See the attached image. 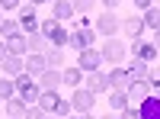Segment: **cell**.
Returning <instances> with one entry per match:
<instances>
[{
  "label": "cell",
  "instance_id": "9c48e42d",
  "mask_svg": "<svg viewBox=\"0 0 160 119\" xmlns=\"http://www.w3.org/2000/svg\"><path fill=\"white\" fill-rule=\"evenodd\" d=\"M38 13H35V7L32 3H26V7H19V29L29 35V32H38Z\"/></svg>",
  "mask_w": 160,
  "mask_h": 119
},
{
  "label": "cell",
  "instance_id": "83f0119b",
  "mask_svg": "<svg viewBox=\"0 0 160 119\" xmlns=\"http://www.w3.org/2000/svg\"><path fill=\"white\" fill-rule=\"evenodd\" d=\"M141 16H144V26H148L151 32H157V29H160V10H157V7H151V10H144Z\"/></svg>",
  "mask_w": 160,
  "mask_h": 119
},
{
  "label": "cell",
  "instance_id": "ab89813d",
  "mask_svg": "<svg viewBox=\"0 0 160 119\" xmlns=\"http://www.w3.org/2000/svg\"><path fill=\"white\" fill-rule=\"evenodd\" d=\"M26 3H32V7H42V3H55V0H26Z\"/></svg>",
  "mask_w": 160,
  "mask_h": 119
},
{
  "label": "cell",
  "instance_id": "7402d4cb",
  "mask_svg": "<svg viewBox=\"0 0 160 119\" xmlns=\"http://www.w3.org/2000/svg\"><path fill=\"white\" fill-rule=\"evenodd\" d=\"M7 51H10V55H26V51H29V39H26V32L7 39Z\"/></svg>",
  "mask_w": 160,
  "mask_h": 119
},
{
  "label": "cell",
  "instance_id": "f1b7e54d",
  "mask_svg": "<svg viewBox=\"0 0 160 119\" xmlns=\"http://www.w3.org/2000/svg\"><path fill=\"white\" fill-rule=\"evenodd\" d=\"M45 58H48V68H64V51L61 48H48Z\"/></svg>",
  "mask_w": 160,
  "mask_h": 119
},
{
  "label": "cell",
  "instance_id": "603a6c76",
  "mask_svg": "<svg viewBox=\"0 0 160 119\" xmlns=\"http://www.w3.org/2000/svg\"><path fill=\"white\" fill-rule=\"evenodd\" d=\"M61 77H64L68 87H83V71H80L77 64H74V68H61Z\"/></svg>",
  "mask_w": 160,
  "mask_h": 119
},
{
  "label": "cell",
  "instance_id": "30bf717a",
  "mask_svg": "<svg viewBox=\"0 0 160 119\" xmlns=\"http://www.w3.org/2000/svg\"><path fill=\"white\" fill-rule=\"evenodd\" d=\"M144 29H148V26H144V16H138V13H128V16H122V32H125V35L141 39Z\"/></svg>",
  "mask_w": 160,
  "mask_h": 119
},
{
  "label": "cell",
  "instance_id": "74e56055",
  "mask_svg": "<svg viewBox=\"0 0 160 119\" xmlns=\"http://www.w3.org/2000/svg\"><path fill=\"white\" fill-rule=\"evenodd\" d=\"M99 3H102V7H106V10H115V7H118V3H122V0H99Z\"/></svg>",
  "mask_w": 160,
  "mask_h": 119
},
{
  "label": "cell",
  "instance_id": "52a82bcc",
  "mask_svg": "<svg viewBox=\"0 0 160 119\" xmlns=\"http://www.w3.org/2000/svg\"><path fill=\"white\" fill-rule=\"evenodd\" d=\"M131 55L135 58H141V61H148V64H154L157 58H160V51H157V45L154 42H148V39H131Z\"/></svg>",
  "mask_w": 160,
  "mask_h": 119
},
{
  "label": "cell",
  "instance_id": "ac0fdd59",
  "mask_svg": "<svg viewBox=\"0 0 160 119\" xmlns=\"http://www.w3.org/2000/svg\"><path fill=\"white\" fill-rule=\"evenodd\" d=\"M125 71L131 74V81H148V77H151V64L141 61V58H135V61L125 64Z\"/></svg>",
  "mask_w": 160,
  "mask_h": 119
},
{
  "label": "cell",
  "instance_id": "60d3db41",
  "mask_svg": "<svg viewBox=\"0 0 160 119\" xmlns=\"http://www.w3.org/2000/svg\"><path fill=\"white\" fill-rule=\"evenodd\" d=\"M151 42H154V45H157V51H160V29L154 32V39H151Z\"/></svg>",
  "mask_w": 160,
  "mask_h": 119
},
{
  "label": "cell",
  "instance_id": "e0dca14e",
  "mask_svg": "<svg viewBox=\"0 0 160 119\" xmlns=\"http://www.w3.org/2000/svg\"><path fill=\"white\" fill-rule=\"evenodd\" d=\"M26 110H29V103H26V100L16 94V97H10V100H7V110H3V113H7V119H22Z\"/></svg>",
  "mask_w": 160,
  "mask_h": 119
},
{
  "label": "cell",
  "instance_id": "f546056e",
  "mask_svg": "<svg viewBox=\"0 0 160 119\" xmlns=\"http://www.w3.org/2000/svg\"><path fill=\"white\" fill-rule=\"evenodd\" d=\"M74 113V106H71V100H58V106H55V113H48V116H58V119H68Z\"/></svg>",
  "mask_w": 160,
  "mask_h": 119
},
{
  "label": "cell",
  "instance_id": "d590c367",
  "mask_svg": "<svg viewBox=\"0 0 160 119\" xmlns=\"http://www.w3.org/2000/svg\"><path fill=\"white\" fill-rule=\"evenodd\" d=\"M22 0H0V10H19Z\"/></svg>",
  "mask_w": 160,
  "mask_h": 119
},
{
  "label": "cell",
  "instance_id": "7a4b0ae2",
  "mask_svg": "<svg viewBox=\"0 0 160 119\" xmlns=\"http://www.w3.org/2000/svg\"><path fill=\"white\" fill-rule=\"evenodd\" d=\"M16 81V94L26 100V103H38V97H42V84H38V77H32V74H19V77H13Z\"/></svg>",
  "mask_w": 160,
  "mask_h": 119
},
{
  "label": "cell",
  "instance_id": "4316f807",
  "mask_svg": "<svg viewBox=\"0 0 160 119\" xmlns=\"http://www.w3.org/2000/svg\"><path fill=\"white\" fill-rule=\"evenodd\" d=\"M22 29H19V19H10V16H3V23H0V35L3 39H13V35H19Z\"/></svg>",
  "mask_w": 160,
  "mask_h": 119
},
{
  "label": "cell",
  "instance_id": "8d00e7d4",
  "mask_svg": "<svg viewBox=\"0 0 160 119\" xmlns=\"http://www.w3.org/2000/svg\"><path fill=\"white\" fill-rule=\"evenodd\" d=\"M131 3H135V10L144 13V10H151V7H154V0H131Z\"/></svg>",
  "mask_w": 160,
  "mask_h": 119
},
{
  "label": "cell",
  "instance_id": "d4e9b609",
  "mask_svg": "<svg viewBox=\"0 0 160 119\" xmlns=\"http://www.w3.org/2000/svg\"><path fill=\"white\" fill-rule=\"evenodd\" d=\"M10 97H16V81L7 74H0V103H7Z\"/></svg>",
  "mask_w": 160,
  "mask_h": 119
},
{
  "label": "cell",
  "instance_id": "ffe728a7",
  "mask_svg": "<svg viewBox=\"0 0 160 119\" xmlns=\"http://www.w3.org/2000/svg\"><path fill=\"white\" fill-rule=\"evenodd\" d=\"M151 94V87H148V81H131L128 84V100H131V106H138V103Z\"/></svg>",
  "mask_w": 160,
  "mask_h": 119
},
{
  "label": "cell",
  "instance_id": "cb8c5ba5",
  "mask_svg": "<svg viewBox=\"0 0 160 119\" xmlns=\"http://www.w3.org/2000/svg\"><path fill=\"white\" fill-rule=\"evenodd\" d=\"M26 39H29V51H42V55H45V51L51 48V42H48L42 32H29Z\"/></svg>",
  "mask_w": 160,
  "mask_h": 119
},
{
  "label": "cell",
  "instance_id": "5b68a950",
  "mask_svg": "<svg viewBox=\"0 0 160 119\" xmlns=\"http://www.w3.org/2000/svg\"><path fill=\"white\" fill-rule=\"evenodd\" d=\"M102 51L99 48H83V51H77V68L83 71V74H93V71H99L102 68Z\"/></svg>",
  "mask_w": 160,
  "mask_h": 119
},
{
  "label": "cell",
  "instance_id": "8fae6325",
  "mask_svg": "<svg viewBox=\"0 0 160 119\" xmlns=\"http://www.w3.org/2000/svg\"><path fill=\"white\" fill-rule=\"evenodd\" d=\"M45 71H48V58L42 55V51H29V58H26V74L42 77Z\"/></svg>",
  "mask_w": 160,
  "mask_h": 119
},
{
  "label": "cell",
  "instance_id": "c3c4849f",
  "mask_svg": "<svg viewBox=\"0 0 160 119\" xmlns=\"http://www.w3.org/2000/svg\"><path fill=\"white\" fill-rule=\"evenodd\" d=\"M154 7H157V10H160V3H154Z\"/></svg>",
  "mask_w": 160,
  "mask_h": 119
},
{
  "label": "cell",
  "instance_id": "bcb514c9",
  "mask_svg": "<svg viewBox=\"0 0 160 119\" xmlns=\"http://www.w3.org/2000/svg\"><path fill=\"white\" fill-rule=\"evenodd\" d=\"M0 23H3V13H0Z\"/></svg>",
  "mask_w": 160,
  "mask_h": 119
},
{
  "label": "cell",
  "instance_id": "681fc988",
  "mask_svg": "<svg viewBox=\"0 0 160 119\" xmlns=\"http://www.w3.org/2000/svg\"><path fill=\"white\" fill-rule=\"evenodd\" d=\"M0 74H3V71H0Z\"/></svg>",
  "mask_w": 160,
  "mask_h": 119
},
{
  "label": "cell",
  "instance_id": "4fadbf2b",
  "mask_svg": "<svg viewBox=\"0 0 160 119\" xmlns=\"http://www.w3.org/2000/svg\"><path fill=\"white\" fill-rule=\"evenodd\" d=\"M87 90H93V94H109V74H102V71H93V74H87Z\"/></svg>",
  "mask_w": 160,
  "mask_h": 119
},
{
  "label": "cell",
  "instance_id": "836d02e7",
  "mask_svg": "<svg viewBox=\"0 0 160 119\" xmlns=\"http://www.w3.org/2000/svg\"><path fill=\"white\" fill-rule=\"evenodd\" d=\"M118 119H141V110H138V106H128V110L118 113Z\"/></svg>",
  "mask_w": 160,
  "mask_h": 119
},
{
  "label": "cell",
  "instance_id": "ba28073f",
  "mask_svg": "<svg viewBox=\"0 0 160 119\" xmlns=\"http://www.w3.org/2000/svg\"><path fill=\"white\" fill-rule=\"evenodd\" d=\"M93 39H96V29L87 26V29H71V48L74 51H83V48H93Z\"/></svg>",
  "mask_w": 160,
  "mask_h": 119
},
{
  "label": "cell",
  "instance_id": "4dcf8cb0",
  "mask_svg": "<svg viewBox=\"0 0 160 119\" xmlns=\"http://www.w3.org/2000/svg\"><path fill=\"white\" fill-rule=\"evenodd\" d=\"M45 116H48V113L38 106V103H29V110H26V116H22V119H45Z\"/></svg>",
  "mask_w": 160,
  "mask_h": 119
},
{
  "label": "cell",
  "instance_id": "6da1fadb",
  "mask_svg": "<svg viewBox=\"0 0 160 119\" xmlns=\"http://www.w3.org/2000/svg\"><path fill=\"white\" fill-rule=\"evenodd\" d=\"M38 32L51 42V48H64V45L71 42V29H64L58 19H45L42 26H38Z\"/></svg>",
  "mask_w": 160,
  "mask_h": 119
},
{
  "label": "cell",
  "instance_id": "1f68e13d",
  "mask_svg": "<svg viewBox=\"0 0 160 119\" xmlns=\"http://www.w3.org/2000/svg\"><path fill=\"white\" fill-rule=\"evenodd\" d=\"M71 3H74V10H77V13H87V10L96 7V0H71Z\"/></svg>",
  "mask_w": 160,
  "mask_h": 119
},
{
  "label": "cell",
  "instance_id": "ee69618b",
  "mask_svg": "<svg viewBox=\"0 0 160 119\" xmlns=\"http://www.w3.org/2000/svg\"><path fill=\"white\" fill-rule=\"evenodd\" d=\"M83 119H96V116H93V113H83Z\"/></svg>",
  "mask_w": 160,
  "mask_h": 119
},
{
  "label": "cell",
  "instance_id": "2e32d148",
  "mask_svg": "<svg viewBox=\"0 0 160 119\" xmlns=\"http://www.w3.org/2000/svg\"><path fill=\"white\" fill-rule=\"evenodd\" d=\"M128 84H131V74L122 68V64L109 71V87H112V90H128Z\"/></svg>",
  "mask_w": 160,
  "mask_h": 119
},
{
  "label": "cell",
  "instance_id": "f6af8a7d",
  "mask_svg": "<svg viewBox=\"0 0 160 119\" xmlns=\"http://www.w3.org/2000/svg\"><path fill=\"white\" fill-rule=\"evenodd\" d=\"M45 119H58V116H45Z\"/></svg>",
  "mask_w": 160,
  "mask_h": 119
},
{
  "label": "cell",
  "instance_id": "7c38bea8",
  "mask_svg": "<svg viewBox=\"0 0 160 119\" xmlns=\"http://www.w3.org/2000/svg\"><path fill=\"white\" fill-rule=\"evenodd\" d=\"M0 71H3L7 77H19L26 71V58L22 55H7L3 61H0Z\"/></svg>",
  "mask_w": 160,
  "mask_h": 119
},
{
  "label": "cell",
  "instance_id": "277c9868",
  "mask_svg": "<svg viewBox=\"0 0 160 119\" xmlns=\"http://www.w3.org/2000/svg\"><path fill=\"white\" fill-rule=\"evenodd\" d=\"M93 29H96V35H106V39H115V32L122 29V19L115 16L112 10H102L99 16H96V26H93Z\"/></svg>",
  "mask_w": 160,
  "mask_h": 119
},
{
  "label": "cell",
  "instance_id": "7dc6e473",
  "mask_svg": "<svg viewBox=\"0 0 160 119\" xmlns=\"http://www.w3.org/2000/svg\"><path fill=\"white\" fill-rule=\"evenodd\" d=\"M0 119H3V110H0Z\"/></svg>",
  "mask_w": 160,
  "mask_h": 119
},
{
  "label": "cell",
  "instance_id": "484cf974",
  "mask_svg": "<svg viewBox=\"0 0 160 119\" xmlns=\"http://www.w3.org/2000/svg\"><path fill=\"white\" fill-rule=\"evenodd\" d=\"M58 90H42V97H38V106H42L45 113H55V106H58Z\"/></svg>",
  "mask_w": 160,
  "mask_h": 119
},
{
  "label": "cell",
  "instance_id": "7bdbcfd3",
  "mask_svg": "<svg viewBox=\"0 0 160 119\" xmlns=\"http://www.w3.org/2000/svg\"><path fill=\"white\" fill-rule=\"evenodd\" d=\"M68 119H83V116H80V113H71V116H68Z\"/></svg>",
  "mask_w": 160,
  "mask_h": 119
},
{
  "label": "cell",
  "instance_id": "9a60e30c",
  "mask_svg": "<svg viewBox=\"0 0 160 119\" xmlns=\"http://www.w3.org/2000/svg\"><path fill=\"white\" fill-rule=\"evenodd\" d=\"M138 110H141V119H160V97L148 94V97L138 103Z\"/></svg>",
  "mask_w": 160,
  "mask_h": 119
},
{
  "label": "cell",
  "instance_id": "d6a6232c",
  "mask_svg": "<svg viewBox=\"0 0 160 119\" xmlns=\"http://www.w3.org/2000/svg\"><path fill=\"white\" fill-rule=\"evenodd\" d=\"M148 87H151V94H154V97H160V74H154V71H151V77H148Z\"/></svg>",
  "mask_w": 160,
  "mask_h": 119
},
{
  "label": "cell",
  "instance_id": "3957f363",
  "mask_svg": "<svg viewBox=\"0 0 160 119\" xmlns=\"http://www.w3.org/2000/svg\"><path fill=\"white\" fill-rule=\"evenodd\" d=\"M102 58L106 61H109L112 64V68H118V64H122L125 61V55H128V45L122 42V39H106V42H102Z\"/></svg>",
  "mask_w": 160,
  "mask_h": 119
},
{
  "label": "cell",
  "instance_id": "5bb4252c",
  "mask_svg": "<svg viewBox=\"0 0 160 119\" xmlns=\"http://www.w3.org/2000/svg\"><path fill=\"white\" fill-rule=\"evenodd\" d=\"M74 16H77V10H74L71 0H55V3H51V19L64 23V19H74Z\"/></svg>",
  "mask_w": 160,
  "mask_h": 119
},
{
  "label": "cell",
  "instance_id": "f35d334b",
  "mask_svg": "<svg viewBox=\"0 0 160 119\" xmlns=\"http://www.w3.org/2000/svg\"><path fill=\"white\" fill-rule=\"evenodd\" d=\"M7 55H10V51H7V39H0V61H3Z\"/></svg>",
  "mask_w": 160,
  "mask_h": 119
},
{
  "label": "cell",
  "instance_id": "d6986e66",
  "mask_svg": "<svg viewBox=\"0 0 160 119\" xmlns=\"http://www.w3.org/2000/svg\"><path fill=\"white\" fill-rule=\"evenodd\" d=\"M38 84H42V90H58L64 84V77H61V68H48L42 77H38Z\"/></svg>",
  "mask_w": 160,
  "mask_h": 119
},
{
  "label": "cell",
  "instance_id": "e575fe53",
  "mask_svg": "<svg viewBox=\"0 0 160 119\" xmlns=\"http://www.w3.org/2000/svg\"><path fill=\"white\" fill-rule=\"evenodd\" d=\"M87 26H90L87 13H77V16H74V29H87Z\"/></svg>",
  "mask_w": 160,
  "mask_h": 119
},
{
  "label": "cell",
  "instance_id": "8992f818",
  "mask_svg": "<svg viewBox=\"0 0 160 119\" xmlns=\"http://www.w3.org/2000/svg\"><path fill=\"white\" fill-rule=\"evenodd\" d=\"M71 106H74V113H93V106H96V94L93 90H87V87H74V97H71Z\"/></svg>",
  "mask_w": 160,
  "mask_h": 119
},
{
  "label": "cell",
  "instance_id": "44dd1931",
  "mask_svg": "<svg viewBox=\"0 0 160 119\" xmlns=\"http://www.w3.org/2000/svg\"><path fill=\"white\" fill-rule=\"evenodd\" d=\"M131 106V100H128V90H109V110L112 113H122Z\"/></svg>",
  "mask_w": 160,
  "mask_h": 119
},
{
  "label": "cell",
  "instance_id": "b9f144b4",
  "mask_svg": "<svg viewBox=\"0 0 160 119\" xmlns=\"http://www.w3.org/2000/svg\"><path fill=\"white\" fill-rule=\"evenodd\" d=\"M99 119H118V113H102Z\"/></svg>",
  "mask_w": 160,
  "mask_h": 119
}]
</instances>
